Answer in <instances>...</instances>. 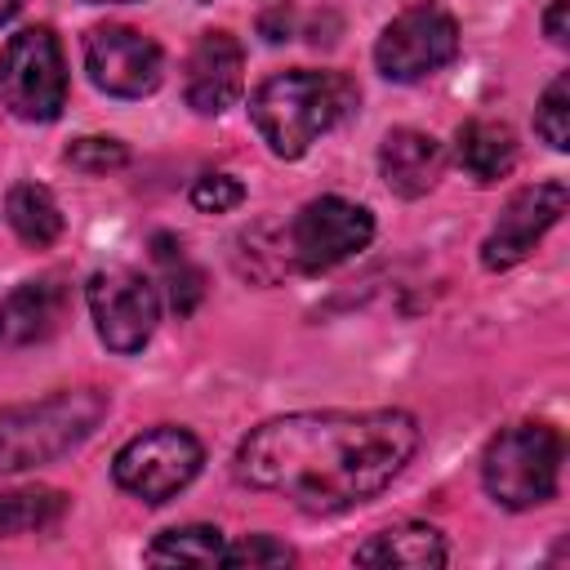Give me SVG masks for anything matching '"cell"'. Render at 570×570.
I'll return each instance as SVG.
<instances>
[{"mask_svg":"<svg viewBox=\"0 0 570 570\" xmlns=\"http://www.w3.org/2000/svg\"><path fill=\"white\" fill-rule=\"evenodd\" d=\"M0 102L18 120H58L67 107L62 45L49 27H22L0 49Z\"/></svg>","mask_w":570,"mask_h":570,"instance_id":"5","label":"cell"},{"mask_svg":"<svg viewBox=\"0 0 570 570\" xmlns=\"http://www.w3.org/2000/svg\"><path fill=\"white\" fill-rule=\"evenodd\" d=\"M566 13H570V0H552L543 13V31L552 45H566Z\"/></svg>","mask_w":570,"mask_h":570,"instance_id":"26","label":"cell"},{"mask_svg":"<svg viewBox=\"0 0 570 570\" xmlns=\"http://www.w3.org/2000/svg\"><path fill=\"white\" fill-rule=\"evenodd\" d=\"M85 71L111 98H142L160 85L165 53L151 36H142L125 22H107L85 36Z\"/></svg>","mask_w":570,"mask_h":570,"instance_id":"10","label":"cell"},{"mask_svg":"<svg viewBox=\"0 0 570 570\" xmlns=\"http://www.w3.org/2000/svg\"><path fill=\"white\" fill-rule=\"evenodd\" d=\"M370 240H374L370 209L343 196H316L289 223V254L303 272H330L352 254H361Z\"/></svg>","mask_w":570,"mask_h":570,"instance_id":"8","label":"cell"},{"mask_svg":"<svg viewBox=\"0 0 570 570\" xmlns=\"http://www.w3.org/2000/svg\"><path fill=\"white\" fill-rule=\"evenodd\" d=\"M245 200V187L232 178V174H200L196 183H191V205L200 209V214H227V209H236Z\"/></svg>","mask_w":570,"mask_h":570,"instance_id":"24","label":"cell"},{"mask_svg":"<svg viewBox=\"0 0 570 570\" xmlns=\"http://www.w3.org/2000/svg\"><path fill=\"white\" fill-rule=\"evenodd\" d=\"M94 4H98V0H94Z\"/></svg>","mask_w":570,"mask_h":570,"instance_id":"28","label":"cell"},{"mask_svg":"<svg viewBox=\"0 0 570 570\" xmlns=\"http://www.w3.org/2000/svg\"><path fill=\"white\" fill-rule=\"evenodd\" d=\"M4 214H9V227L18 232V240H27L36 249H45L62 236V209H58L53 191L40 183H18L4 200Z\"/></svg>","mask_w":570,"mask_h":570,"instance_id":"17","label":"cell"},{"mask_svg":"<svg viewBox=\"0 0 570 570\" xmlns=\"http://www.w3.org/2000/svg\"><path fill=\"white\" fill-rule=\"evenodd\" d=\"M356 85L343 71H276L249 98V120L281 160H298L325 129L356 111Z\"/></svg>","mask_w":570,"mask_h":570,"instance_id":"2","label":"cell"},{"mask_svg":"<svg viewBox=\"0 0 570 570\" xmlns=\"http://www.w3.org/2000/svg\"><path fill=\"white\" fill-rule=\"evenodd\" d=\"M534 134L552 151H566L570 147V76L566 71L543 89V98L534 107Z\"/></svg>","mask_w":570,"mask_h":570,"instance_id":"21","label":"cell"},{"mask_svg":"<svg viewBox=\"0 0 570 570\" xmlns=\"http://www.w3.org/2000/svg\"><path fill=\"white\" fill-rule=\"evenodd\" d=\"M245 53L232 31H205L187 58V107L200 116H218L240 98Z\"/></svg>","mask_w":570,"mask_h":570,"instance_id":"12","label":"cell"},{"mask_svg":"<svg viewBox=\"0 0 570 570\" xmlns=\"http://www.w3.org/2000/svg\"><path fill=\"white\" fill-rule=\"evenodd\" d=\"M356 561L361 566H410V570H428V566H445L450 561V548H445V539H441L436 525L405 521V525H387L370 543H361L356 548Z\"/></svg>","mask_w":570,"mask_h":570,"instance_id":"16","label":"cell"},{"mask_svg":"<svg viewBox=\"0 0 570 570\" xmlns=\"http://www.w3.org/2000/svg\"><path fill=\"white\" fill-rule=\"evenodd\" d=\"M18 4H22V0H0V22H9V18L18 13Z\"/></svg>","mask_w":570,"mask_h":570,"instance_id":"27","label":"cell"},{"mask_svg":"<svg viewBox=\"0 0 570 570\" xmlns=\"http://www.w3.org/2000/svg\"><path fill=\"white\" fill-rule=\"evenodd\" d=\"M419 450L405 410H303L258 423L236 445V476L303 512H343L387 490Z\"/></svg>","mask_w":570,"mask_h":570,"instance_id":"1","label":"cell"},{"mask_svg":"<svg viewBox=\"0 0 570 570\" xmlns=\"http://www.w3.org/2000/svg\"><path fill=\"white\" fill-rule=\"evenodd\" d=\"M454 53H459V27H454V18H450L441 4H432V0L401 9V13L383 27V36H379V45H374L379 71H383L387 80H396V85H410V80H423V76L441 71Z\"/></svg>","mask_w":570,"mask_h":570,"instance_id":"7","label":"cell"},{"mask_svg":"<svg viewBox=\"0 0 570 570\" xmlns=\"http://www.w3.org/2000/svg\"><path fill=\"white\" fill-rule=\"evenodd\" d=\"M67 512L62 490H9L0 494V534H27V530H49Z\"/></svg>","mask_w":570,"mask_h":570,"instance_id":"20","label":"cell"},{"mask_svg":"<svg viewBox=\"0 0 570 570\" xmlns=\"http://www.w3.org/2000/svg\"><path fill=\"white\" fill-rule=\"evenodd\" d=\"M67 285L58 276H40V281H27L18 285L4 303H0V343L4 347H31V343H45L62 316H67Z\"/></svg>","mask_w":570,"mask_h":570,"instance_id":"13","label":"cell"},{"mask_svg":"<svg viewBox=\"0 0 570 570\" xmlns=\"http://www.w3.org/2000/svg\"><path fill=\"white\" fill-rule=\"evenodd\" d=\"M441 169H445V151L423 129H392L379 147V174H383L387 191H396L405 200L428 196L436 187Z\"/></svg>","mask_w":570,"mask_h":570,"instance_id":"14","label":"cell"},{"mask_svg":"<svg viewBox=\"0 0 570 570\" xmlns=\"http://www.w3.org/2000/svg\"><path fill=\"white\" fill-rule=\"evenodd\" d=\"M200 463H205L200 441L187 428L160 423V428H147L120 445L111 476L125 494H134L142 503H169L178 490H187L196 481Z\"/></svg>","mask_w":570,"mask_h":570,"instance_id":"6","label":"cell"},{"mask_svg":"<svg viewBox=\"0 0 570 570\" xmlns=\"http://www.w3.org/2000/svg\"><path fill=\"white\" fill-rule=\"evenodd\" d=\"M107 414V396L94 387L53 392L31 405L0 410V472L40 468L67 450H76Z\"/></svg>","mask_w":570,"mask_h":570,"instance_id":"3","label":"cell"},{"mask_svg":"<svg viewBox=\"0 0 570 570\" xmlns=\"http://www.w3.org/2000/svg\"><path fill=\"white\" fill-rule=\"evenodd\" d=\"M89 312H94L98 338L111 352L129 356V352H142V343L151 338V330L160 321V298L142 272L107 267V272H94V281H89Z\"/></svg>","mask_w":570,"mask_h":570,"instance_id":"9","label":"cell"},{"mask_svg":"<svg viewBox=\"0 0 570 570\" xmlns=\"http://www.w3.org/2000/svg\"><path fill=\"white\" fill-rule=\"evenodd\" d=\"M294 22H298V13H294V4H272V9H263L258 13V36L267 40V45H281V40H289L294 36Z\"/></svg>","mask_w":570,"mask_h":570,"instance_id":"25","label":"cell"},{"mask_svg":"<svg viewBox=\"0 0 570 570\" xmlns=\"http://www.w3.org/2000/svg\"><path fill=\"white\" fill-rule=\"evenodd\" d=\"M223 530L214 525H183V530H165L151 548L147 561L151 566H223Z\"/></svg>","mask_w":570,"mask_h":570,"instance_id":"19","label":"cell"},{"mask_svg":"<svg viewBox=\"0 0 570 570\" xmlns=\"http://www.w3.org/2000/svg\"><path fill=\"white\" fill-rule=\"evenodd\" d=\"M151 258H156V267H160V276H165L169 307H174L178 316H191V312L200 307V298H205V276H200V267L183 254L178 236H169V232L151 236Z\"/></svg>","mask_w":570,"mask_h":570,"instance_id":"18","label":"cell"},{"mask_svg":"<svg viewBox=\"0 0 570 570\" xmlns=\"http://www.w3.org/2000/svg\"><path fill=\"white\" fill-rule=\"evenodd\" d=\"M454 160H459V169L472 183L490 187V183H499V178L512 174V165H517V138L499 120H468V125H459Z\"/></svg>","mask_w":570,"mask_h":570,"instance_id":"15","label":"cell"},{"mask_svg":"<svg viewBox=\"0 0 570 570\" xmlns=\"http://www.w3.org/2000/svg\"><path fill=\"white\" fill-rule=\"evenodd\" d=\"M561 476V436L548 423H512L503 428L481 459V481L494 503L525 512L557 494Z\"/></svg>","mask_w":570,"mask_h":570,"instance_id":"4","label":"cell"},{"mask_svg":"<svg viewBox=\"0 0 570 570\" xmlns=\"http://www.w3.org/2000/svg\"><path fill=\"white\" fill-rule=\"evenodd\" d=\"M67 165L80 174H116L129 165V147L116 138H102V134H85L67 147Z\"/></svg>","mask_w":570,"mask_h":570,"instance_id":"22","label":"cell"},{"mask_svg":"<svg viewBox=\"0 0 570 570\" xmlns=\"http://www.w3.org/2000/svg\"><path fill=\"white\" fill-rule=\"evenodd\" d=\"M561 214H566V183H534V187L517 191V196L503 205L494 232L485 236L481 263H485L490 272L517 267V263L543 240V232H548Z\"/></svg>","mask_w":570,"mask_h":570,"instance_id":"11","label":"cell"},{"mask_svg":"<svg viewBox=\"0 0 570 570\" xmlns=\"http://www.w3.org/2000/svg\"><path fill=\"white\" fill-rule=\"evenodd\" d=\"M294 548L272 539V534H249L232 548H223V566H289Z\"/></svg>","mask_w":570,"mask_h":570,"instance_id":"23","label":"cell"}]
</instances>
